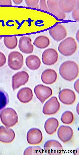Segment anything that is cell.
Here are the masks:
<instances>
[{"label": "cell", "instance_id": "5", "mask_svg": "<svg viewBox=\"0 0 79 155\" xmlns=\"http://www.w3.org/2000/svg\"><path fill=\"white\" fill-rule=\"evenodd\" d=\"M44 148L45 151L50 155H60L62 153V145L55 140H51L47 141L44 145Z\"/></svg>", "mask_w": 79, "mask_h": 155}, {"label": "cell", "instance_id": "22", "mask_svg": "<svg viewBox=\"0 0 79 155\" xmlns=\"http://www.w3.org/2000/svg\"><path fill=\"white\" fill-rule=\"evenodd\" d=\"M49 44L50 40L49 38L43 35L36 37L33 43L34 45L41 49L47 48Z\"/></svg>", "mask_w": 79, "mask_h": 155}, {"label": "cell", "instance_id": "6", "mask_svg": "<svg viewBox=\"0 0 79 155\" xmlns=\"http://www.w3.org/2000/svg\"><path fill=\"white\" fill-rule=\"evenodd\" d=\"M60 104L55 96L52 97L44 104L43 112L46 115H52L55 114L59 110Z\"/></svg>", "mask_w": 79, "mask_h": 155}, {"label": "cell", "instance_id": "31", "mask_svg": "<svg viewBox=\"0 0 79 155\" xmlns=\"http://www.w3.org/2000/svg\"><path fill=\"white\" fill-rule=\"evenodd\" d=\"M12 1L10 0H0V5H11Z\"/></svg>", "mask_w": 79, "mask_h": 155}, {"label": "cell", "instance_id": "1", "mask_svg": "<svg viewBox=\"0 0 79 155\" xmlns=\"http://www.w3.org/2000/svg\"><path fill=\"white\" fill-rule=\"evenodd\" d=\"M59 72L61 76L66 80H73L76 78L78 74V65L72 61H66L61 65Z\"/></svg>", "mask_w": 79, "mask_h": 155}, {"label": "cell", "instance_id": "3", "mask_svg": "<svg viewBox=\"0 0 79 155\" xmlns=\"http://www.w3.org/2000/svg\"><path fill=\"white\" fill-rule=\"evenodd\" d=\"M0 117L2 123L7 127L14 126L18 121L17 113L11 108H7L2 110L0 113Z\"/></svg>", "mask_w": 79, "mask_h": 155}, {"label": "cell", "instance_id": "21", "mask_svg": "<svg viewBox=\"0 0 79 155\" xmlns=\"http://www.w3.org/2000/svg\"><path fill=\"white\" fill-rule=\"evenodd\" d=\"M27 66L30 69L35 70L40 67L41 62L39 58L37 56L31 55L27 56L25 60Z\"/></svg>", "mask_w": 79, "mask_h": 155}, {"label": "cell", "instance_id": "25", "mask_svg": "<svg viewBox=\"0 0 79 155\" xmlns=\"http://www.w3.org/2000/svg\"><path fill=\"white\" fill-rule=\"evenodd\" d=\"M74 117L72 112L70 111H67L63 112L62 115L61 120L63 123L70 124L73 121Z\"/></svg>", "mask_w": 79, "mask_h": 155}, {"label": "cell", "instance_id": "12", "mask_svg": "<svg viewBox=\"0 0 79 155\" xmlns=\"http://www.w3.org/2000/svg\"><path fill=\"white\" fill-rule=\"evenodd\" d=\"M58 97L60 101L64 104L70 105L73 104L76 99V95L72 90L64 89L60 91Z\"/></svg>", "mask_w": 79, "mask_h": 155}, {"label": "cell", "instance_id": "29", "mask_svg": "<svg viewBox=\"0 0 79 155\" xmlns=\"http://www.w3.org/2000/svg\"><path fill=\"white\" fill-rule=\"evenodd\" d=\"M39 7L40 9L41 10L47 12L49 11L48 7L46 3V0H40Z\"/></svg>", "mask_w": 79, "mask_h": 155}, {"label": "cell", "instance_id": "27", "mask_svg": "<svg viewBox=\"0 0 79 155\" xmlns=\"http://www.w3.org/2000/svg\"><path fill=\"white\" fill-rule=\"evenodd\" d=\"M77 1L75 8L72 11V16L73 19L76 21H79V1Z\"/></svg>", "mask_w": 79, "mask_h": 155}, {"label": "cell", "instance_id": "26", "mask_svg": "<svg viewBox=\"0 0 79 155\" xmlns=\"http://www.w3.org/2000/svg\"><path fill=\"white\" fill-rule=\"evenodd\" d=\"M9 101L8 94L4 91L0 90V111L6 107Z\"/></svg>", "mask_w": 79, "mask_h": 155}, {"label": "cell", "instance_id": "24", "mask_svg": "<svg viewBox=\"0 0 79 155\" xmlns=\"http://www.w3.org/2000/svg\"><path fill=\"white\" fill-rule=\"evenodd\" d=\"M43 153L42 149L39 146H30L27 147L24 151V155H41Z\"/></svg>", "mask_w": 79, "mask_h": 155}, {"label": "cell", "instance_id": "33", "mask_svg": "<svg viewBox=\"0 0 79 155\" xmlns=\"http://www.w3.org/2000/svg\"><path fill=\"white\" fill-rule=\"evenodd\" d=\"M13 3L16 4H21L23 1L22 0H13Z\"/></svg>", "mask_w": 79, "mask_h": 155}, {"label": "cell", "instance_id": "7", "mask_svg": "<svg viewBox=\"0 0 79 155\" xmlns=\"http://www.w3.org/2000/svg\"><path fill=\"white\" fill-rule=\"evenodd\" d=\"M34 93L42 104L52 94V89L49 87L40 84L36 85L34 89Z\"/></svg>", "mask_w": 79, "mask_h": 155}, {"label": "cell", "instance_id": "30", "mask_svg": "<svg viewBox=\"0 0 79 155\" xmlns=\"http://www.w3.org/2000/svg\"><path fill=\"white\" fill-rule=\"evenodd\" d=\"M6 57L4 54L0 52V67L3 66L6 63Z\"/></svg>", "mask_w": 79, "mask_h": 155}, {"label": "cell", "instance_id": "2", "mask_svg": "<svg viewBox=\"0 0 79 155\" xmlns=\"http://www.w3.org/2000/svg\"><path fill=\"white\" fill-rule=\"evenodd\" d=\"M77 48L75 39L68 37L62 41L59 44L58 49L59 52L65 56H69L75 52Z\"/></svg>", "mask_w": 79, "mask_h": 155}, {"label": "cell", "instance_id": "28", "mask_svg": "<svg viewBox=\"0 0 79 155\" xmlns=\"http://www.w3.org/2000/svg\"><path fill=\"white\" fill-rule=\"evenodd\" d=\"M39 1L38 0H25V3L28 7L36 9L39 8Z\"/></svg>", "mask_w": 79, "mask_h": 155}, {"label": "cell", "instance_id": "18", "mask_svg": "<svg viewBox=\"0 0 79 155\" xmlns=\"http://www.w3.org/2000/svg\"><path fill=\"white\" fill-rule=\"evenodd\" d=\"M57 78V74L55 71L51 69L44 71L41 75V79L44 84H49L55 82Z\"/></svg>", "mask_w": 79, "mask_h": 155}, {"label": "cell", "instance_id": "4", "mask_svg": "<svg viewBox=\"0 0 79 155\" xmlns=\"http://www.w3.org/2000/svg\"><path fill=\"white\" fill-rule=\"evenodd\" d=\"M7 63L11 69L15 70L20 69L23 65V55L17 51L11 52L8 55Z\"/></svg>", "mask_w": 79, "mask_h": 155}, {"label": "cell", "instance_id": "17", "mask_svg": "<svg viewBox=\"0 0 79 155\" xmlns=\"http://www.w3.org/2000/svg\"><path fill=\"white\" fill-rule=\"evenodd\" d=\"M17 97L21 102L26 103L31 101L33 97L32 90L28 87H25L21 89L17 94Z\"/></svg>", "mask_w": 79, "mask_h": 155}, {"label": "cell", "instance_id": "32", "mask_svg": "<svg viewBox=\"0 0 79 155\" xmlns=\"http://www.w3.org/2000/svg\"><path fill=\"white\" fill-rule=\"evenodd\" d=\"M74 87L75 90L79 93V79H78L75 83Z\"/></svg>", "mask_w": 79, "mask_h": 155}, {"label": "cell", "instance_id": "14", "mask_svg": "<svg viewBox=\"0 0 79 155\" xmlns=\"http://www.w3.org/2000/svg\"><path fill=\"white\" fill-rule=\"evenodd\" d=\"M73 134L72 129L69 126H61L58 128L57 132L58 138L64 143L70 141L72 137Z\"/></svg>", "mask_w": 79, "mask_h": 155}, {"label": "cell", "instance_id": "13", "mask_svg": "<svg viewBox=\"0 0 79 155\" xmlns=\"http://www.w3.org/2000/svg\"><path fill=\"white\" fill-rule=\"evenodd\" d=\"M58 0H48L47 4L49 11L52 14L57 17L58 18L64 20L66 15L63 12L58 5Z\"/></svg>", "mask_w": 79, "mask_h": 155}, {"label": "cell", "instance_id": "10", "mask_svg": "<svg viewBox=\"0 0 79 155\" xmlns=\"http://www.w3.org/2000/svg\"><path fill=\"white\" fill-rule=\"evenodd\" d=\"M58 54L57 51L52 48H48L43 52L42 60L46 65H51L55 64L57 61Z\"/></svg>", "mask_w": 79, "mask_h": 155}, {"label": "cell", "instance_id": "23", "mask_svg": "<svg viewBox=\"0 0 79 155\" xmlns=\"http://www.w3.org/2000/svg\"><path fill=\"white\" fill-rule=\"evenodd\" d=\"M3 41L6 47L11 49L15 48L18 43L17 38L16 36L4 37Z\"/></svg>", "mask_w": 79, "mask_h": 155}, {"label": "cell", "instance_id": "20", "mask_svg": "<svg viewBox=\"0 0 79 155\" xmlns=\"http://www.w3.org/2000/svg\"><path fill=\"white\" fill-rule=\"evenodd\" d=\"M58 126V120L54 118H50L46 121L44 127L46 132L49 134L52 135L56 131Z\"/></svg>", "mask_w": 79, "mask_h": 155}, {"label": "cell", "instance_id": "16", "mask_svg": "<svg viewBox=\"0 0 79 155\" xmlns=\"http://www.w3.org/2000/svg\"><path fill=\"white\" fill-rule=\"evenodd\" d=\"M15 137V132L13 129L3 126L0 127V141L6 143H10L13 140Z\"/></svg>", "mask_w": 79, "mask_h": 155}, {"label": "cell", "instance_id": "9", "mask_svg": "<svg viewBox=\"0 0 79 155\" xmlns=\"http://www.w3.org/2000/svg\"><path fill=\"white\" fill-rule=\"evenodd\" d=\"M29 76L27 73L24 71L18 72L12 77V87L13 90L20 86L24 85L28 82Z\"/></svg>", "mask_w": 79, "mask_h": 155}, {"label": "cell", "instance_id": "35", "mask_svg": "<svg viewBox=\"0 0 79 155\" xmlns=\"http://www.w3.org/2000/svg\"><path fill=\"white\" fill-rule=\"evenodd\" d=\"M2 38V37H0V40Z\"/></svg>", "mask_w": 79, "mask_h": 155}, {"label": "cell", "instance_id": "11", "mask_svg": "<svg viewBox=\"0 0 79 155\" xmlns=\"http://www.w3.org/2000/svg\"><path fill=\"white\" fill-rule=\"evenodd\" d=\"M27 139L28 143L30 144H38L41 142L43 139L42 133L38 128H31L27 132Z\"/></svg>", "mask_w": 79, "mask_h": 155}, {"label": "cell", "instance_id": "8", "mask_svg": "<svg viewBox=\"0 0 79 155\" xmlns=\"http://www.w3.org/2000/svg\"><path fill=\"white\" fill-rule=\"evenodd\" d=\"M50 36L53 40L59 42L67 36V32L64 26L61 24H58L49 30Z\"/></svg>", "mask_w": 79, "mask_h": 155}, {"label": "cell", "instance_id": "34", "mask_svg": "<svg viewBox=\"0 0 79 155\" xmlns=\"http://www.w3.org/2000/svg\"><path fill=\"white\" fill-rule=\"evenodd\" d=\"M79 30H78L76 34V38L78 41L79 42Z\"/></svg>", "mask_w": 79, "mask_h": 155}, {"label": "cell", "instance_id": "19", "mask_svg": "<svg viewBox=\"0 0 79 155\" xmlns=\"http://www.w3.org/2000/svg\"><path fill=\"white\" fill-rule=\"evenodd\" d=\"M77 1L75 0H58V5L61 10L65 13L72 11L76 6Z\"/></svg>", "mask_w": 79, "mask_h": 155}, {"label": "cell", "instance_id": "15", "mask_svg": "<svg viewBox=\"0 0 79 155\" xmlns=\"http://www.w3.org/2000/svg\"><path fill=\"white\" fill-rule=\"evenodd\" d=\"M31 39L27 36H23L20 37L18 45L20 51L26 54L32 53L34 47L31 43Z\"/></svg>", "mask_w": 79, "mask_h": 155}]
</instances>
